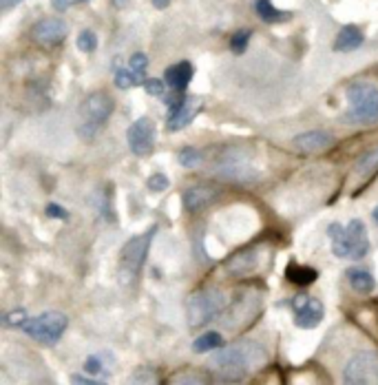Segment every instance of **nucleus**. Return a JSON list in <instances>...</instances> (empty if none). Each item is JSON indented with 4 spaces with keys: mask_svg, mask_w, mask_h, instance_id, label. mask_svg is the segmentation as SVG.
I'll return each mask as SVG.
<instances>
[{
    "mask_svg": "<svg viewBox=\"0 0 378 385\" xmlns=\"http://www.w3.org/2000/svg\"><path fill=\"white\" fill-rule=\"evenodd\" d=\"M265 361H268V352L255 341L234 343V346H228L210 356L213 370H217V372L226 379H244L261 370Z\"/></svg>",
    "mask_w": 378,
    "mask_h": 385,
    "instance_id": "nucleus-1",
    "label": "nucleus"
},
{
    "mask_svg": "<svg viewBox=\"0 0 378 385\" xmlns=\"http://www.w3.org/2000/svg\"><path fill=\"white\" fill-rule=\"evenodd\" d=\"M328 235L332 241V253L341 259H363L370 253L368 228L360 219H352L347 226L330 224Z\"/></svg>",
    "mask_w": 378,
    "mask_h": 385,
    "instance_id": "nucleus-2",
    "label": "nucleus"
},
{
    "mask_svg": "<svg viewBox=\"0 0 378 385\" xmlns=\"http://www.w3.org/2000/svg\"><path fill=\"white\" fill-rule=\"evenodd\" d=\"M345 120L354 125H378V87L365 80L349 85Z\"/></svg>",
    "mask_w": 378,
    "mask_h": 385,
    "instance_id": "nucleus-3",
    "label": "nucleus"
},
{
    "mask_svg": "<svg viewBox=\"0 0 378 385\" xmlns=\"http://www.w3.org/2000/svg\"><path fill=\"white\" fill-rule=\"evenodd\" d=\"M155 237V226H150L142 235L131 237L122 246L120 253V264H118V272H120V281L124 286H135L139 279V272H142V266L146 261L150 241Z\"/></svg>",
    "mask_w": 378,
    "mask_h": 385,
    "instance_id": "nucleus-4",
    "label": "nucleus"
},
{
    "mask_svg": "<svg viewBox=\"0 0 378 385\" xmlns=\"http://www.w3.org/2000/svg\"><path fill=\"white\" fill-rule=\"evenodd\" d=\"M113 98L104 91H95L84 98L80 104V137L82 140H93V137L104 129L111 113H113Z\"/></svg>",
    "mask_w": 378,
    "mask_h": 385,
    "instance_id": "nucleus-5",
    "label": "nucleus"
},
{
    "mask_svg": "<svg viewBox=\"0 0 378 385\" xmlns=\"http://www.w3.org/2000/svg\"><path fill=\"white\" fill-rule=\"evenodd\" d=\"M223 306H226V297L217 288H204L195 295L188 297L186 301V319L190 328H202L217 319Z\"/></svg>",
    "mask_w": 378,
    "mask_h": 385,
    "instance_id": "nucleus-6",
    "label": "nucleus"
},
{
    "mask_svg": "<svg viewBox=\"0 0 378 385\" xmlns=\"http://www.w3.org/2000/svg\"><path fill=\"white\" fill-rule=\"evenodd\" d=\"M66 326H69L66 314H62L58 310H49V312L38 314V317H34V319H27L22 330L31 339H36L38 343H45V346H55V343L62 339Z\"/></svg>",
    "mask_w": 378,
    "mask_h": 385,
    "instance_id": "nucleus-7",
    "label": "nucleus"
},
{
    "mask_svg": "<svg viewBox=\"0 0 378 385\" xmlns=\"http://www.w3.org/2000/svg\"><path fill=\"white\" fill-rule=\"evenodd\" d=\"M343 385H378V352H356L343 370Z\"/></svg>",
    "mask_w": 378,
    "mask_h": 385,
    "instance_id": "nucleus-8",
    "label": "nucleus"
},
{
    "mask_svg": "<svg viewBox=\"0 0 378 385\" xmlns=\"http://www.w3.org/2000/svg\"><path fill=\"white\" fill-rule=\"evenodd\" d=\"M126 140H129V146L137 158L148 155L153 146H155V125H153V120L150 118H137L129 127Z\"/></svg>",
    "mask_w": 378,
    "mask_h": 385,
    "instance_id": "nucleus-9",
    "label": "nucleus"
},
{
    "mask_svg": "<svg viewBox=\"0 0 378 385\" xmlns=\"http://www.w3.org/2000/svg\"><path fill=\"white\" fill-rule=\"evenodd\" d=\"M197 111H200V100L197 98H190V95L181 98L179 102H175L171 106V113H168V122H166L168 131L175 133V131H181L184 127H188L190 120L197 115Z\"/></svg>",
    "mask_w": 378,
    "mask_h": 385,
    "instance_id": "nucleus-10",
    "label": "nucleus"
},
{
    "mask_svg": "<svg viewBox=\"0 0 378 385\" xmlns=\"http://www.w3.org/2000/svg\"><path fill=\"white\" fill-rule=\"evenodd\" d=\"M34 38H36V43L47 45V47L60 45L66 38V24L60 18H45L34 27Z\"/></svg>",
    "mask_w": 378,
    "mask_h": 385,
    "instance_id": "nucleus-11",
    "label": "nucleus"
},
{
    "mask_svg": "<svg viewBox=\"0 0 378 385\" xmlns=\"http://www.w3.org/2000/svg\"><path fill=\"white\" fill-rule=\"evenodd\" d=\"M294 148L301 150V153H321L334 144V137L328 131H307L294 137Z\"/></svg>",
    "mask_w": 378,
    "mask_h": 385,
    "instance_id": "nucleus-12",
    "label": "nucleus"
},
{
    "mask_svg": "<svg viewBox=\"0 0 378 385\" xmlns=\"http://www.w3.org/2000/svg\"><path fill=\"white\" fill-rule=\"evenodd\" d=\"M215 195H217V190L213 186H204V184L190 186L184 192V206H186V211L188 213H202L204 209H208V206L215 202Z\"/></svg>",
    "mask_w": 378,
    "mask_h": 385,
    "instance_id": "nucleus-13",
    "label": "nucleus"
},
{
    "mask_svg": "<svg viewBox=\"0 0 378 385\" xmlns=\"http://www.w3.org/2000/svg\"><path fill=\"white\" fill-rule=\"evenodd\" d=\"M294 310H297V321L294 323L303 330L316 328L321 321H323V314H326V308L318 299H307L303 306H297Z\"/></svg>",
    "mask_w": 378,
    "mask_h": 385,
    "instance_id": "nucleus-14",
    "label": "nucleus"
},
{
    "mask_svg": "<svg viewBox=\"0 0 378 385\" xmlns=\"http://www.w3.org/2000/svg\"><path fill=\"white\" fill-rule=\"evenodd\" d=\"M192 80V66L190 62H177L173 66L166 69V82L175 93H184L186 87L190 85Z\"/></svg>",
    "mask_w": 378,
    "mask_h": 385,
    "instance_id": "nucleus-15",
    "label": "nucleus"
},
{
    "mask_svg": "<svg viewBox=\"0 0 378 385\" xmlns=\"http://www.w3.org/2000/svg\"><path fill=\"white\" fill-rule=\"evenodd\" d=\"M363 40H365V36H363V31L358 29V27L354 24H345L343 29L336 34V40H334V51L339 53H349L354 51L363 45Z\"/></svg>",
    "mask_w": 378,
    "mask_h": 385,
    "instance_id": "nucleus-16",
    "label": "nucleus"
},
{
    "mask_svg": "<svg viewBox=\"0 0 378 385\" xmlns=\"http://www.w3.org/2000/svg\"><path fill=\"white\" fill-rule=\"evenodd\" d=\"M257 268V255L255 251H239L237 255H232L226 264V270L230 277H244V274L252 272Z\"/></svg>",
    "mask_w": 378,
    "mask_h": 385,
    "instance_id": "nucleus-17",
    "label": "nucleus"
},
{
    "mask_svg": "<svg viewBox=\"0 0 378 385\" xmlns=\"http://www.w3.org/2000/svg\"><path fill=\"white\" fill-rule=\"evenodd\" d=\"M347 281L360 295H370V293H374V288H376V279L372 277V272L368 268H349L347 270Z\"/></svg>",
    "mask_w": 378,
    "mask_h": 385,
    "instance_id": "nucleus-18",
    "label": "nucleus"
},
{
    "mask_svg": "<svg viewBox=\"0 0 378 385\" xmlns=\"http://www.w3.org/2000/svg\"><path fill=\"white\" fill-rule=\"evenodd\" d=\"M318 277V272L310 266H297V264H290L286 270V279L294 286H310L314 284Z\"/></svg>",
    "mask_w": 378,
    "mask_h": 385,
    "instance_id": "nucleus-19",
    "label": "nucleus"
},
{
    "mask_svg": "<svg viewBox=\"0 0 378 385\" xmlns=\"http://www.w3.org/2000/svg\"><path fill=\"white\" fill-rule=\"evenodd\" d=\"M255 11H257V16L265 22H284L288 20L292 13L290 11H281V9H276L272 5V0H257L255 3Z\"/></svg>",
    "mask_w": 378,
    "mask_h": 385,
    "instance_id": "nucleus-20",
    "label": "nucleus"
},
{
    "mask_svg": "<svg viewBox=\"0 0 378 385\" xmlns=\"http://www.w3.org/2000/svg\"><path fill=\"white\" fill-rule=\"evenodd\" d=\"M354 173H356V177H363V180H370V177H374L378 173V146L368 150V153L356 162Z\"/></svg>",
    "mask_w": 378,
    "mask_h": 385,
    "instance_id": "nucleus-21",
    "label": "nucleus"
},
{
    "mask_svg": "<svg viewBox=\"0 0 378 385\" xmlns=\"http://www.w3.org/2000/svg\"><path fill=\"white\" fill-rule=\"evenodd\" d=\"M122 385H160V377L153 368L142 365V368L133 370V372L129 374V379H126Z\"/></svg>",
    "mask_w": 378,
    "mask_h": 385,
    "instance_id": "nucleus-22",
    "label": "nucleus"
},
{
    "mask_svg": "<svg viewBox=\"0 0 378 385\" xmlns=\"http://www.w3.org/2000/svg\"><path fill=\"white\" fill-rule=\"evenodd\" d=\"M221 343H223V339H221L219 332H206V335H202L200 339H195L192 350L197 352V354L213 352V350H217V348L221 346Z\"/></svg>",
    "mask_w": 378,
    "mask_h": 385,
    "instance_id": "nucleus-23",
    "label": "nucleus"
},
{
    "mask_svg": "<svg viewBox=\"0 0 378 385\" xmlns=\"http://www.w3.org/2000/svg\"><path fill=\"white\" fill-rule=\"evenodd\" d=\"M177 160H179L181 167L192 169V167H200L202 164V153L195 146H184V148H179Z\"/></svg>",
    "mask_w": 378,
    "mask_h": 385,
    "instance_id": "nucleus-24",
    "label": "nucleus"
},
{
    "mask_svg": "<svg viewBox=\"0 0 378 385\" xmlns=\"http://www.w3.org/2000/svg\"><path fill=\"white\" fill-rule=\"evenodd\" d=\"M139 82V78L133 74V69L131 66H122V69H118L115 71V87L118 89H131V87H135Z\"/></svg>",
    "mask_w": 378,
    "mask_h": 385,
    "instance_id": "nucleus-25",
    "label": "nucleus"
},
{
    "mask_svg": "<svg viewBox=\"0 0 378 385\" xmlns=\"http://www.w3.org/2000/svg\"><path fill=\"white\" fill-rule=\"evenodd\" d=\"M78 49L84 51V53H93L97 49V36L91 29H84L78 36Z\"/></svg>",
    "mask_w": 378,
    "mask_h": 385,
    "instance_id": "nucleus-26",
    "label": "nucleus"
},
{
    "mask_svg": "<svg viewBox=\"0 0 378 385\" xmlns=\"http://www.w3.org/2000/svg\"><path fill=\"white\" fill-rule=\"evenodd\" d=\"M248 43H250V31L248 29H239V31H234L232 38H230V49L234 53H244L248 49Z\"/></svg>",
    "mask_w": 378,
    "mask_h": 385,
    "instance_id": "nucleus-27",
    "label": "nucleus"
},
{
    "mask_svg": "<svg viewBox=\"0 0 378 385\" xmlns=\"http://www.w3.org/2000/svg\"><path fill=\"white\" fill-rule=\"evenodd\" d=\"M129 66L133 69V74H135L139 80H142V78H144V74H146V69H148V58L144 56V53H133Z\"/></svg>",
    "mask_w": 378,
    "mask_h": 385,
    "instance_id": "nucleus-28",
    "label": "nucleus"
},
{
    "mask_svg": "<svg viewBox=\"0 0 378 385\" xmlns=\"http://www.w3.org/2000/svg\"><path fill=\"white\" fill-rule=\"evenodd\" d=\"M173 385H210L208 379L200 372H188V374H181L179 379H175Z\"/></svg>",
    "mask_w": 378,
    "mask_h": 385,
    "instance_id": "nucleus-29",
    "label": "nucleus"
},
{
    "mask_svg": "<svg viewBox=\"0 0 378 385\" xmlns=\"http://www.w3.org/2000/svg\"><path fill=\"white\" fill-rule=\"evenodd\" d=\"M144 91L148 95H155V98H162L164 95V82L160 78H146L144 80Z\"/></svg>",
    "mask_w": 378,
    "mask_h": 385,
    "instance_id": "nucleus-30",
    "label": "nucleus"
},
{
    "mask_svg": "<svg viewBox=\"0 0 378 385\" xmlns=\"http://www.w3.org/2000/svg\"><path fill=\"white\" fill-rule=\"evenodd\" d=\"M148 188L153 192H162L168 188V177L164 173H155V175H150V180H148Z\"/></svg>",
    "mask_w": 378,
    "mask_h": 385,
    "instance_id": "nucleus-31",
    "label": "nucleus"
},
{
    "mask_svg": "<svg viewBox=\"0 0 378 385\" xmlns=\"http://www.w3.org/2000/svg\"><path fill=\"white\" fill-rule=\"evenodd\" d=\"M84 372L87 374H100L102 372V363L97 356H89L87 361H84Z\"/></svg>",
    "mask_w": 378,
    "mask_h": 385,
    "instance_id": "nucleus-32",
    "label": "nucleus"
},
{
    "mask_svg": "<svg viewBox=\"0 0 378 385\" xmlns=\"http://www.w3.org/2000/svg\"><path fill=\"white\" fill-rule=\"evenodd\" d=\"M24 321H27L24 319V310H13L11 314H7V317H5V323L7 326H20L22 328Z\"/></svg>",
    "mask_w": 378,
    "mask_h": 385,
    "instance_id": "nucleus-33",
    "label": "nucleus"
},
{
    "mask_svg": "<svg viewBox=\"0 0 378 385\" xmlns=\"http://www.w3.org/2000/svg\"><path fill=\"white\" fill-rule=\"evenodd\" d=\"M47 215L49 217H55V219H66V211L62 209V206H58V204H49L47 206Z\"/></svg>",
    "mask_w": 378,
    "mask_h": 385,
    "instance_id": "nucleus-34",
    "label": "nucleus"
},
{
    "mask_svg": "<svg viewBox=\"0 0 378 385\" xmlns=\"http://www.w3.org/2000/svg\"><path fill=\"white\" fill-rule=\"evenodd\" d=\"M71 385H106V383H100V381L89 379V377H84V374H74L71 377Z\"/></svg>",
    "mask_w": 378,
    "mask_h": 385,
    "instance_id": "nucleus-35",
    "label": "nucleus"
},
{
    "mask_svg": "<svg viewBox=\"0 0 378 385\" xmlns=\"http://www.w3.org/2000/svg\"><path fill=\"white\" fill-rule=\"evenodd\" d=\"M74 3H76V0H51L53 9H58V11H66Z\"/></svg>",
    "mask_w": 378,
    "mask_h": 385,
    "instance_id": "nucleus-36",
    "label": "nucleus"
},
{
    "mask_svg": "<svg viewBox=\"0 0 378 385\" xmlns=\"http://www.w3.org/2000/svg\"><path fill=\"white\" fill-rule=\"evenodd\" d=\"M168 3H171V0H153V5H155L158 9H166Z\"/></svg>",
    "mask_w": 378,
    "mask_h": 385,
    "instance_id": "nucleus-37",
    "label": "nucleus"
},
{
    "mask_svg": "<svg viewBox=\"0 0 378 385\" xmlns=\"http://www.w3.org/2000/svg\"><path fill=\"white\" fill-rule=\"evenodd\" d=\"M0 3H3V7H5V9H9V7L16 5V3H20V0H0Z\"/></svg>",
    "mask_w": 378,
    "mask_h": 385,
    "instance_id": "nucleus-38",
    "label": "nucleus"
},
{
    "mask_svg": "<svg viewBox=\"0 0 378 385\" xmlns=\"http://www.w3.org/2000/svg\"><path fill=\"white\" fill-rule=\"evenodd\" d=\"M113 5H115L118 9H122V7L129 5V0H113Z\"/></svg>",
    "mask_w": 378,
    "mask_h": 385,
    "instance_id": "nucleus-39",
    "label": "nucleus"
},
{
    "mask_svg": "<svg viewBox=\"0 0 378 385\" xmlns=\"http://www.w3.org/2000/svg\"><path fill=\"white\" fill-rule=\"evenodd\" d=\"M372 217H374V222L378 224V206H376V209H374V213H372Z\"/></svg>",
    "mask_w": 378,
    "mask_h": 385,
    "instance_id": "nucleus-40",
    "label": "nucleus"
},
{
    "mask_svg": "<svg viewBox=\"0 0 378 385\" xmlns=\"http://www.w3.org/2000/svg\"><path fill=\"white\" fill-rule=\"evenodd\" d=\"M80 3H87V0H80Z\"/></svg>",
    "mask_w": 378,
    "mask_h": 385,
    "instance_id": "nucleus-41",
    "label": "nucleus"
}]
</instances>
